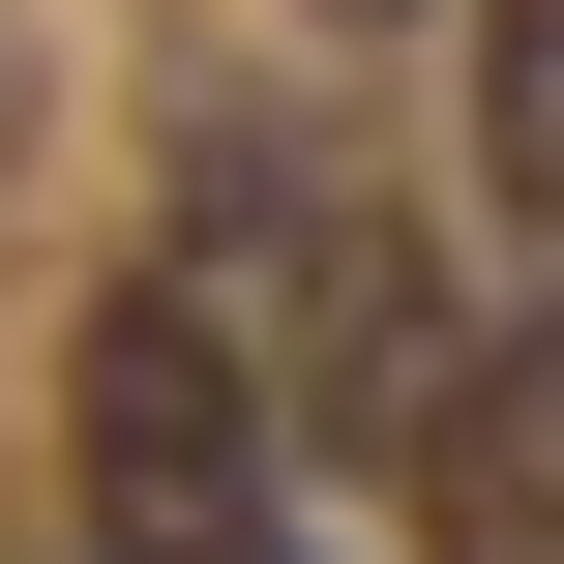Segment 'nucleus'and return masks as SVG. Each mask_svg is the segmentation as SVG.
Masks as SVG:
<instances>
[{
	"label": "nucleus",
	"instance_id": "obj_1",
	"mask_svg": "<svg viewBox=\"0 0 564 564\" xmlns=\"http://www.w3.org/2000/svg\"><path fill=\"white\" fill-rule=\"evenodd\" d=\"M89 535L119 564H238L268 535V357H238V297H178V268L89 297Z\"/></svg>",
	"mask_w": 564,
	"mask_h": 564
},
{
	"label": "nucleus",
	"instance_id": "obj_2",
	"mask_svg": "<svg viewBox=\"0 0 564 564\" xmlns=\"http://www.w3.org/2000/svg\"><path fill=\"white\" fill-rule=\"evenodd\" d=\"M387 476H416V564H564V327H476V387Z\"/></svg>",
	"mask_w": 564,
	"mask_h": 564
},
{
	"label": "nucleus",
	"instance_id": "obj_3",
	"mask_svg": "<svg viewBox=\"0 0 564 564\" xmlns=\"http://www.w3.org/2000/svg\"><path fill=\"white\" fill-rule=\"evenodd\" d=\"M476 208L564 238V0H476Z\"/></svg>",
	"mask_w": 564,
	"mask_h": 564
}]
</instances>
